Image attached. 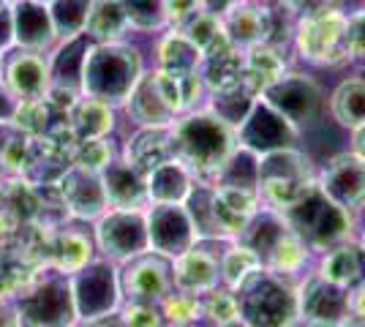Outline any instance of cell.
Segmentation results:
<instances>
[{
    "label": "cell",
    "instance_id": "1",
    "mask_svg": "<svg viewBox=\"0 0 365 327\" xmlns=\"http://www.w3.org/2000/svg\"><path fill=\"white\" fill-rule=\"evenodd\" d=\"M142 79V58L137 47L120 41H93L82 68V95L98 98L109 107L125 104Z\"/></svg>",
    "mask_w": 365,
    "mask_h": 327
},
{
    "label": "cell",
    "instance_id": "2",
    "mask_svg": "<svg viewBox=\"0 0 365 327\" xmlns=\"http://www.w3.org/2000/svg\"><path fill=\"white\" fill-rule=\"evenodd\" d=\"M172 142H175V158H180L188 170L213 172V175L235 150L232 125L224 123L210 109L194 112L172 123Z\"/></svg>",
    "mask_w": 365,
    "mask_h": 327
},
{
    "label": "cell",
    "instance_id": "3",
    "mask_svg": "<svg viewBox=\"0 0 365 327\" xmlns=\"http://www.w3.org/2000/svg\"><path fill=\"white\" fill-rule=\"evenodd\" d=\"M281 216L292 232L303 240L308 249L327 251L341 246L351 232V216L346 207L335 204L317 183L303 199L284 207Z\"/></svg>",
    "mask_w": 365,
    "mask_h": 327
},
{
    "label": "cell",
    "instance_id": "4",
    "mask_svg": "<svg viewBox=\"0 0 365 327\" xmlns=\"http://www.w3.org/2000/svg\"><path fill=\"white\" fill-rule=\"evenodd\" d=\"M245 327H289L297 316V295L273 270H257L235 289Z\"/></svg>",
    "mask_w": 365,
    "mask_h": 327
},
{
    "label": "cell",
    "instance_id": "5",
    "mask_svg": "<svg viewBox=\"0 0 365 327\" xmlns=\"http://www.w3.org/2000/svg\"><path fill=\"white\" fill-rule=\"evenodd\" d=\"M19 327H74L76 306L68 279H41L14 295Z\"/></svg>",
    "mask_w": 365,
    "mask_h": 327
},
{
    "label": "cell",
    "instance_id": "6",
    "mask_svg": "<svg viewBox=\"0 0 365 327\" xmlns=\"http://www.w3.org/2000/svg\"><path fill=\"white\" fill-rule=\"evenodd\" d=\"M311 170L303 153H297L294 147H281L273 153L259 156V194L273 204L275 210H284L303 199L311 191Z\"/></svg>",
    "mask_w": 365,
    "mask_h": 327
},
{
    "label": "cell",
    "instance_id": "7",
    "mask_svg": "<svg viewBox=\"0 0 365 327\" xmlns=\"http://www.w3.org/2000/svg\"><path fill=\"white\" fill-rule=\"evenodd\" d=\"M71 295H74L76 316L85 322L107 319L120 303V279L109 262H88L71 273Z\"/></svg>",
    "mask_w": 365,
    "mask_h": 327
},
{
    "label": "cell",
    "instance_id": "8",
    "mask_svg": "<svg viewBox=\"0 0 365 327\" xmlns=\"http://www.w3.org/2000/svg\"><path fill=\"white\" fill-rule=\"evenodd\" d=\"M349 16L338 9H324L305 14L294 33L297 52L311 63H341L346 61L344 49V33H346Z\"/></svg>",
    "mask_w": 365,
    "mask_h": 327
},
{
    "label": "cell",
    "instance_id": "9",
    "mask_svg": "<svg viewBox=\"0 0 365 327\" xmlns=\"http://www.w3.org/2000/svg\"><path fill=\"white\" fill-rule=\"evenodd\" d=\"M96 240L98 249L107 254L109 259L118 262H131L134 256L148 254V221L142 210H112L98 218L96 227Z\"/></svg>",
    "mask_w": 365,
    "mask_h": 327
},
{
    "label": "cell",
    "instance_id": "10",
    "mask_svg": "<svg viewBox=\"0 0 365 327\" xmlns=\"http://www.w3.org/2000/svg\"><path fill=\"white\" fill-rule=\"evenodd\" d=\"M259 95L278 115H284L294 128L311 123L322 107L319 85L314 79H308L305 74H284L281 79H275L270 88H264Z\"/></svg>",
    "mask_w": 365,
    "mask_h": 327
},
{
    "label": "cell",
    "instance_id": "11",
    "mask_svg": "<svg viewBox=\"0 0 365 327\" xmlns=\"http://www.w3.org/2000/svg\"><path fill=\"white\" fill-rule=\"evenodd\" d=\"M145 221H148L150 249L167 259H175L191 246H197V232L185 204H155Z\"/></svg>",
    "mask_w": 365,
    "mask_h": 327
},
{
    "label": "cell",
    "instance_id": "12",
    "mask_svg": "<svg viewBox=\"0 0 365 327\" xmlns=\"http://www.w3.org/2000/svg\"><path fill=\"white\" fill-rule=\"evenodd\" d=\"M237 140L257 156H264L281 147H292V142L297 140V128L284 115H278L270 104L254 101L248 118L237 125Z\"/></svg>",
    "mask_w": 365,
    "mask_h": 327
},
{
    "label": "cell",
    "instance_id": "13",
    "mask_svg": "<svg viewBox=\"0 0 365 327\" xmlns=\"http://www.w3.org/2000/svg\"><path fill=\"white\" fill-rule=\"evenodd\" d=\"M297 313L314 327H341L349 316V289L330 284L317 273L300 286Z\"/></svg>",
    "mask_w": 365,
    "mask_h": 327
},
{
    "label": "cell",
    "instance_id": "14",
    "mask_svg": "<svg viewBox=\"0 0 365 327\" xmlns=\"http://www.w3.org/2000/svg\"><path fill=\"white\" fill-rule=\"evenodd\" d=\"M172 286V267L164 262L161 254H142L134 256L131 265L120 276V292L131 303H155L164 300Z\"/></svg>",
    "mask_w": 365,
    "mask_h": 327
},
{
    "label": "cell",
    "instance_id": "15",
    "mask_svg": "<svg viewBox=\"0 0 365 327\" xmlns=\"http://www.w3.org/2000/svg\"><path fill=\"white\" fill-rule=\"evenodd\" d=\"M317 186L333 199L335 204L354 210L365 202V161L354 153L335 156L327 170L322 172Z\"/></svg>",
    "mask_w": 365,
    "mask_h": 327
},
{
    "label": "cell",
    "instance_id": "16",
    "mask_svg": "<svg viewBox=\"0 0 365 327\" xmlns=\"http://www.w3.org/2000/svg\"><path fill=\"white\" fill-rule=\"evenodd\" d=\"M58 191H61L66 210L76 218H101L107 210V197H104L98 172L82 170V167L63 170Z\"/></svg>",
    "mask_w": 365,
    "mask_h": 327
},
{
    "label": "cell",
    "instance_id": "17",
    "mask_svg": "<svg viewBox=\"0 0 365 327\" xmlns=\"http://www.w3.org/2000/svg\"><path fill=\"white\" fill-rule=\"evenodd\" d=\"M3 82L22 101L25 98H44L49 90V61L44 58V52H31V49L6 52Z\"/></svg>",
    "mask_w": 365,
    "mask_h": 327
},
{
    "label": "cell",
    "instance_id": "18",
    "mask_svg": "<svg viewBox=\"0 0 365 327\" xmlns=\"http://www.w3.org/2000/svg\"><path fill=\"white\" fill-rule=\"evenodd\" d=\"M11 14H14V47L44 52L58 38L49 6L41 0H11Z\"/></svg>",
    "mask_w": 365,
    "mask_h": 327
},
{
    "label": "cell",
    "instance_id": "19",
    "mask_svg": "<svg viewBox=\"0 0 365 327\" xmlns=\"http://www.w3.org/2000/svg\"><path fill=\"white\" fill-rule=\"evenodd\" d=\"M232 47H259L270 41L273 33V14L254 3H235L227 14L221 16Z\"/></svg>",
    "mask_w": 365,
    "mask_h": 327
},
{
    "label": "cell",
    "instance_id": "20",
    "mask_svg": "<svg viewBox=\"0 0 365 327\" xmlns=\"http://www.w3.org/2000/svg\"><path fill=\"white\" fill-rule=\"evenodd\" d=\"M101 175V186L104 197L112 210H139L148 202V186H145V175L134 170L128 161H109Z\"/></svg>",
    "mask_w": 365,
    "mask_h": 327
},
{
    "label": "cell",
    "instance_id": "21",
    "mask_svg": "<svg viewBox=\"0 0 365 327\" xmlns=\"http://www.w3.org/2000/svg\"><path fill=\"white\" fill-rule=\"evenodd\" d=\"M218 279H221V265L213 254L207 251L191 249L175 256V265H172V284L180 289V292H188V295H207L218 286Z\"/></svg>",
    "mask_w": 365,
    "mask_h": 327
},
{
    "label": "cell",
    "instance_id": "22",
    "mask_svg": "<svg viewBox=\"0 0 365 327\" xmlns=\"http://www.w3.org/2000/svg\"><path fill=\"white\" fill-rule=\"evenodd\" d=\"M91 47L93 38L88 33L63 38V44L49 58V85L82 93V68H85V58H88Z\"/></svg>",
    "mask_w": 365,
    "mask_h": 327
},
{
    "label": "cell",
    "instance_id": "23",
    "mask_svg": "<svg viewBox=\"0 0 365 327\" xmlns=\"http://www.w3.org/2000/svg\"><path fill=\"white\" fill-rule=\"evenodd\" d=\"M145 186H148V202L182 204L194 183H191V172L180 158H167L145 175Z\"/></svg>",
    "mask_w": 365,
    "mask_h": 327
},
{
    "label": "cell",
    "instance_id": "24",
    "mask_svg": "<svg viewBox=\"0 0 365 327\" xmlns=\"http://www.w3.org/2000/svg\"><path fill=\"white\" fill-rule=\"evenodd\" d=\"M175 158V142H172V125H161V128H148L142 125L137 134L125 145V161L148 175L153 167H158L161 161Z\"/></svg>",
    "mask_w": 365,
    "mask_h": 327
},
{
    "label": "cell",
    "instance_id": "25",
    "mask_svg": "<svg viewBox=\"0 0 365 327\" xmlns=\"http://www.w3.org/2000/svg\"><path fill=\"white\" fill-rule=\"evenodd\" d=\"M128 112L134 115V120L139 125H148V128H161V125H172L175 120V112L167 107V101L161 98L155 82L150 77H142L137 82V88L128 95Z\"/></svg>",
    "mask_w": 365,
    "mask_h": 327
},
{
    "label": "cell",
    "instance_id": "26",
    "mask_svg": "<svg viewBox=\"0 0 365 327\" xmlns=\"http://www.w3.org/2000/svg\"><path fill=\"white\" fill-rule=\"evenodd\" d=\"M363 273H365L363 246H346V243H341V246L327 251L319 267L322 279L330 281V284H338L344 289H349L357 281H363Z\"/></svg>",
    "mask_w": 365,
    "mask_h": 327
},
{
    "label": "cell",
    "instance_id": "27",
    "mask_svg": "<svg viewBox=\"0 0 365 327\" xmlns=\"http://www.w3.org/2000/svg\"><path fill=\"white\" fill-rule=\"evenodd\" d=\"M284 71H287V66L281 61V55L267 44L251 47L243 58V85L254 95L270 88L275 79L284 77Z\"/></svg>",
    "mask_w": 365,
    "mask_h": 327
},
{
    "label": "cell",
    "instance_id": "28",
    "mask_svg": "<svg viewBox=\"0 0 365 327\" xmlns=\"http://www.w3.org/2000/svg\"><path fill=\"white\" fill-rule=\"evenodd\" d=\"M71 125L76 131V140H96V137H107L115 125V112L109 104L98 98H79L71 109Z\"/></svg>",
    "mask_w": 365,
    "mask_h": 327
},
{
    "label": "cell",
    "instance_id": "29",
    "mask_svg": "<svg viewBox=\"0 0 365 327\" xmlns=\"http://www.w3.org/2000/svg\"><path fill=\"white\" fill-rule=\"evenodd\" d=\"M128 28V16L123 9V0H93L85 33L93 41H115Z\"/></svg>",
    "mask_w": 365,
    "mask_h": 327
},
{
    "label": "cell",
    "instance_id": "30",
    "mask_svg": "<svg viewBox=\"0 0 365 327\" xmlns=\"http://www.w3.org/2000/svg\"><path fill=\"white\" fill-rule=\"evenodd\" d=\"M333 118L346 128H360L365 123V79L354 77L338 85V90L330 98Z\"/></svg>",
    "mask_w": 365,
    "mask_h": 327
},
{
    "label": "cell",
    "instance_id": "31",
    "mask_svg": "<svg viewBox=\"0 0 365 327\" xmlns=\"http://www.w3.org/2000/svg\"><path fill=\"white\" fill-rule=\"evenodd\" d=\"M215 183L218 186H235V188H251L259 191V156L248 147H237L227 156V161L215 172Z\"/></svg>",
    "mask_w": 365,
    "mask_h": 327
},
{
    "label": "cell",
    "instance_id": "32",
    "mask_svg": "<svg viewBox=\"0 0 365 327\" xmlns=\"http://www.w3.org/2000/svg\"><path fill=\"white\" fill-rule=\"evenodd\" d=\"M93 256V243L88 234L76 232V229H63L52 240V262L61 273H76L79 267H85Z\"/></svg>",
    "mask_w": 365,
    "mask_h": 327
},
{
    "label": "cell",
    "instance_id": "33",
    "mask_svg": "<svg viewBox=\"0 0 365 327\" xmlns=\"http://www.w3.org/2000/svg\"><path fill=\"white\" fill-rule=\"evenodd\" d=\"M202 61H205V68L199 77L207 82V88L213 93L243 85V55H237L235 47L221 55H213V58H202Z\"/></svg>",
    "mask_w": 365,
    "mask_h": 327
},
{
    "label": "cell",
    "instance_id": "34",
    "mask_svg": "<svg viewBox=\"0 0 365 327\" xmlns=\"http://www.w3.org/2000/svg\"><path fill=\"white\" fill-rule=\"evenodd\" d=\"M182 204H185V210H188V216H191V224H194L197 240H218V237H224L221 229H218V224H215L213 188L194 186Z\"/></svg>",
    "mask_w": 365,
    "mask_h": 327
},
{
    "label": "cell",
    "instance_id": "35",
    "mask_svg": "<svg viewBox=\"0 0 365 327\" xmlns=\"http://www.w3.org/2000/svg\"><path fill=\"white\" fill-rule=\"evenodd\" d=\"M93 0H49V14H52V25L58 38H71L85 33L88 25V14H91Z\"/></svg>",
    "mask_w": 365,
    "mask_h": 327
},
{
    "label": "cell",
    "instance_id": "36",
    "mask_svg": "<svg viewBox=\"0 0 365 327\" xmlns=\"http://www.w3.org/2000/svg\"><path fill=\"white\" fill-rule=\"evenodd\" d=\"M254 101H257V98H254V93H251L245 85H235V88H227V90H215L210 112L218 115L227 125L237 128V125L248 118Z\"/></svg>",
    "mask_w": 365,
    "mask_h": 327
},
{
    "label": "cell",
    "instance_id": "37",
    "mask_svg": "<svg viewBox=\"0 0 365 327\" xmlns=\"http://www.w3.org/2000/svg\"><path fill=\"white\" fill-rule=\"evenodd\" d=\"M158 61L167 71H197L202 52L185 38V33H172L158 47Z\"/></svg>",
    "mask_w": 365,
    "mask_h": 327
},
{
    "label": "cell",
    "instance_id": "38",
    "mask_svg": "<svg viewBox=\"0 0 365 327\" xmlns=\"http://www.w3.org/2000/svg\"><path fill=\"white\" fill-rule=\"evenodd\" d=\"M221 279L229 284V289L235 292L240 284H243L251 273H257L262 270V259H259V254L254 249H248L245 243L240 246H232L229 251H224V256H221Z\"/></svg>",
    "mask_w": 365,
    "mask_h": 327
},
{
    "label": "cell",
    "instance_id": "39",
    "mask_svg": "<svg viewBox=\"0 0 365 327\" xmlns=\"http://www.w3.org/2000/svg\"><path fill=\"white\" fill-rule=\"evenodd\" d=\"M305 256H308V246L292 229H287L284 237L273 246V251L267 254L264 267L273 273H297L305 265Z\"/></svg>",
    "mask_w": 365,
    "mask_h": 327
},
{
    "label": "cell",
    "instance_id": "40",
    "mask_svg": "<svg viewBox=\"0 0 365 327\" xmlns=\"http://www.w3.org/2000/svg\"><path fill=\"white\" fill-rule=\"evenodd\" d=\"M128 25L139 31H155L167 22V0H123Z\"/></svg>",
    "mask_w": 365,
    "mask_h": 327
},
{
    "label": "cell",
    "instance_id": "41",
    "mask_svg": "<svg viewBox=\"0 0 365 327\" xmlns=\"http://www.w3.org/2000/svg\"><path fill=\"white\" fill-rule=\"evenodd\" d=\"M14 125L19 131H25L28 137H44L46 125H49V104L44 98H25L19 101Z\"/></svg>",
    "mask_w": 365,
    "mask_h": 327
},
{
    "label": "cell",
    "instance_id": "42",
    "mask_svg": "<svg viewBox=\"0 0 365 327\" xmlns=\"http://www.w3.org/2000/svg\"><path fill=\"white\" fill-rule=\"evenodd\" d=\"M112 161V145L107 137H96V140H76L74 145V167L91 172H101Z\"/></svg>",
    "mask_w": 365,
    "mask_h": 327
},
{
    "label": "cell",
    "instance_id": "43",
    "mask_svg": "<svg viewBox=\"0 0 365 327\" xmlns=\"http://www.w3.org/2000/svg\"><path fill=\"white\" fill-rule=\"evenodd\" d=\"M199 313H202V303L197 300V295H188V292H180L178 295H167L164 297V311L161 316L172 322V325H191L197 322Z\"/></svg>",
    "mask_w": 365,
    "mask_h": 327
},
{
    "label": "cell",
    "instance_id": "44",
    "mask_svg": "<svg viewBox=\"0 0 365 327\" xmlns=\"http://www.w3.org/2000/svg\"><path fill=\"white\" fill-rule=\"evenodd\" d=\"M207 300L202 303V313L205 316H210L215 325L224 327V325H232V322H237L240 319V311H237V297L235 292H207Z\"/></svg>",
    "mask_w": 365,
    "mask_h": 327
},
{
    "label": "cell",
    "instance_id": "45",
    "mask_svg": "<svg viewBox=\"0 0 365 327\" xmlns=\"http://www.w3.org/2000/svg\"><path fill=\"white\" fill-rule=\"evenodd\" d=\"M344 49H346V61L365 63V11L349 16L344 33Z\"/></svg>",
    "mask_w": 365,
    "mask_h": 327
},
{
    "label": "cell",
    "instance_id": "46",
    "mask_svg": "<svg viewBox=\"0 0 365 327\" xmlns=\"http://www.w3.org/2000/svg\"><path fill=\"white\" fill-rule=\"evenodd\" d=\"M123 327H161V311L153 303H128L120 316Z\"/></svg>",
    "mask_w": 365,
    "mask_h": 327
},
{
    "label": "cell",
    "instance_id": "47",
    "mask_svg": "<svg viewBox=\"0 0 365 327\" xmlns=\"http://www.w3.org/2000/svg\"><path fill=\"white\" fill-rule=\"evenodd\" d=\"M14 47V14L11 0H0V55L11 52Z\"/></svg>",
    "mask_w": 365,
    "mask_h": 327
},
{
    "label": "cell",
    "instance_id": "48",
    "mask_svg": "<svg viewBox=\"0 0 365 327\" xmlns=\"http://www.w3.org/2000/svg\"><path fill=\"white\" fill-rule=\"evenodd\" d=\"M19 95L3 82V77H0V125H9V123H14V118H16V109H19Z\"/></svg>",
    "mask_w": 365,
    "mask_h": 327
},
{
    "label": "cell",
    "instance_id": "49",
    "mask_svg": "<svg viewBox=\"0 0 365 327\" xmlns=\"http://www.w3.org/2000/svg\"><path fill=\"white\" fill-rule=\"evenodd\" d=\"M199 11V0H167V16L178 25H185Z\"/></svg>",
    "mask_w": 365,
    "mask_h": 327
},
{
    "label": "cell",
    "instance_id": "50",
    "mask_svg": "<svg viewBox=\"0 0 365 327\" xmlns=\"http://www.w3.org/2000/svg\"><path fill=\"white\" fill-rule=\"evenodd\" d=\"M289 11H297V14H314V11H324V9H335L338 0H281Z\"/></svg>",
    "mask_w": 365,
    "mask_h": 327
},
{
    "label": "cell",
    "instance_id": "51",
    "mask_svg": "<svg viewBox=\"0 0 365 327\" xmlns=\"http://www.w3.org/2000/svg\"><path fill=\"white\" fill-rule=\"evenodd\" d=\"M237 0H199V11H207L213 16H224Z\"/></svg>",
    "mask_w": 365,
    "mask_h": 327
},
{
    "label": "cell",
    "instance_id": "52",
    "mask_svg": "<svg viewBox=\"0 0 365 327\" xmlns=\"http://www.w3.org/2000/svg\"><path fill=\"white\" fill-rule=\"evenodd\" d=\"M349 313H354V316H365V281L349 295Z\"/></svg>",
    "mask_w": 365,
    "mask_h": 327
},
{
    "label": "cell",
    "instance_id": "53",
    "mask_svg": "<svg viewBox=\"0 0 365 327\" xmlns=\"http://www.w3.org/2000/svg\"><path fill=\"white\" fill-rule=\"evenodd\" d=\"M0 327H19V325H16L14 300H9V303H0Z\"/></svg>",
    "mask_w": 365,
    "mask_h": 327
},
{
    "label": "cell",
    "instance_id": "54",
    "mask_svg": "<svg viewBox=\"0 0 365 327\" xmlns=\"http://www.w3.org/2000/svg\"><path fill=\"white\" fill-rule=\"evenodd\" d=\"M354 145H351V147H354V150H351V153H354V156H360L365 161V123L360 125V128H354Z\"/></svg>",
    "mask_w": 365,
    "mask_h": 327
},
{
    "label": "cell",
    "instance_id": "55",
    "mask_svg": "<svg viewBox=\"0 0 365 327\" xmlns=\"http://www.w3.org/2000/svg\"><path fill=\"white\" fill-rule=\"evenodd\" d=\"M341 327H365V316H354V313H349V316L341 322Z\"/></svg>",
    "mask_w": 365,
    "mask_h": 327
},
{
    "label": "cell",
    "instance_id": "56",
    "mask_svg": "<svg viewBox=\"0 0 365 327\" xmlns=\"http://www.w3.org/2000/svg\"><path fill=\"white\" fill-rule=\"evenodd\" d=\"M224 327H245V325L240 322V319H237V322H232V325H224Z\"/></svg>",
    "mask_w": 365,
    "mask_h": 327
},
{
    "label": "cell",
    "instance_id": "57",
    "mask_svg": "<svg viewBox=\"0 0 365 327\" xmlns=\"http://www.w3.org/2000/svg\"><path fill=\"white\" fill-rule=\"evenodd\" d=\"M3 58H6V55H0V77H3Z\"/></svg>",
    "mask_w": 365,
    "mask_h": 327
},
{
    "label": "cell",
    "instance_id": "58",
    "mask_svg": "<svg viewBox=\"0 0 365 327\" xmlns=\"http://www.w3.org/2000/svg\"><path fill=\"white\" fill-rule=\"evenodd\" d=\"M363 251H365V237H363Z\"/></svg>",
    "mask_w": 365,
    "mask_h": 327
},
{
    "label": "cell",
    "instance_id": "59",
    "mask_svg": "<svg viewBox=\"0 0 365 327\" xmlns=\"http://www.w3.org/2000/svg\"><path fill=\"white\" fill-rule=\"evenodd\" d=\"M41 3H49V0H41Z\"/></svg>",
    "mask_w": 365,
    "mask_h": 327
}]
</instances>
